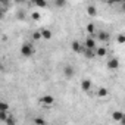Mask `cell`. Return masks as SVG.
I'll use <instances>...</instances> for the list:
<instances>
[{
    "label": "cell",
    "mask_w": 125,
    "mask_h": 125,
    "mask_svg": "<svg viewBox=\"0 0 125 125\" xmlns=\"http://www.w3.org/2000/svg\"><path fill=\"white\" fill-rule=\"evenodd\" d=\"M32 38H34V40H40V38H41V34H40V31H35V32L32 34Z\"/></svg>",
    "instance_id": "cb8c5ba5"
},
{
    "label": "cell",
    "mask_w": 125,
    "mask_h": 125,
    "mask_svg": "<svg viewBox=\"0 0 125 125\" xmlns=\"http://www.w3.org/2000/svg\"><path fill=\"white\" fill-rule=\"evenodd\" d=\"M94 53H96V56H99V57H103V56H106V54H107V50H106L104 47H99V49H97Z\"/></svg>",
    "instance_id": "8fae6325"
},
{
    "label": "cell",
    "mask_w": 125,
    "mask_h": 125,
    "mask_svg": "<svg viewBox=\"0 0 125 125\" xmlns=\"http://www.w3.org/2000/svg\"><path fill=\"white\" fill-rule=\"evenodd\" d=\"M85 31H87L88 34H94V32H96V25H94V24H88V25L85 27Z\"/></svg>",
    "instance_id": "5bb4252c"
},
{
    "label": "cell",
    "mask_w": 125,
    "mask_h": 125,
    "mask_svg": "<svg viewBox=\"0 0 125 125\" xmlns=\"http://www.w3.org/2000/svg\"><path fill=\"white\" fill-rule=\"evenodd\" d=\"M40 102H41V104H44V106H52V104H54V97L50 96V94H46V96H43V97L40 99Z\"/></svg>",
    "instance_id": "7a4b0ae2"
},
{
    "label": "cell",
    "mask_w": 125,
    "mask_h": 125,
    "mask_svg": "<svg viewBox=\"0 0 125 125\" xmlns=\"http://www.w3.org/2000/svg\"><path fill=\"white\" fill-rule=\"evenodd\" d=\"M8 115H9L8 112H3V110H2V112H0V121H3V122H5V119H6Z\"/></svg>",
    "instance_id": "603a6c76"
},
{
    "label": "cell",
    "mask_w": 125,
    "mask_h": 125,
    "mask_svg": "<svg viewBox=\"0 0 125 125\" xmlns=\"http://www.w3.org/2000/svg\"><path fill=\"white\" fill-rule=\"evenodd\" d=\"M18 18H19L21 21H24V19H25V13H24L22 10H21V12H18Z\"/></svg>",
    "instance_id": "484cf974"
},
{
    "label": "cell",
    "mask_w": 125,
    "mask_h": 125,
    "mask_svg": "<svg viewBox=\"0 0 125 125\" xmlns=\"http://www.w3.org/2000/svg\"><path fill=\"white\" fill-rule=\"evenodd\" d=\"M84 56H85L87 59H93V57L96 56V53L93 52V49H85V52H84Z\"/></svg>",
    "instance_id": "4fadbf2b"
},
{
    "label": "cell",
    "mask_w": 125,
    "mask_h": 125,
    "mask_svg": "<svg viewBox=\"0 0 125 125\" xmlns=\"http://www.w3.org/2000/svg\"><path fill=\"white\" fill-rule=\"evenodd\" d=\"M0 3H2L5 8H8V6H9V3H10V0H0Z\"/></svg>",
    "instance_id": "d4e9b609"
},
{
    "label": "cell",
    "mask_w": 125,
    "mask_h": 125,
    "mask_svg": "<svg viewBox=\"0 0 125 125\" xmlns=\"http://www.w3.org/2000/svg\"><path fill=\"white\" fill-rule=\"evenodd\" d=\"M21 54H22L24 57L32 56V54H34V47H32V44H30V43L22 44V47H21Z\"/></svg>",
    "instance_id": "6da1fadb"
},
{
    "label": "cell",
    "mask_w": 125,
    "mask_h": 125,
    "mask_svg": "<svg viewBox=\"0 0 125 125\" xmlns=\"http://www.w3.org/2000/svg\"><path fill=\"white\" fill-rule=\"evenodd\" d=\"M107 88H104V87H102V88H99V91H97V94H99V97H106L107 96Z\"/></svg>",
    "instance_id": "2e32d148"
},
{
    "label": "cell",
    "mask_w": 125,
    "mask_h": 125,
    "mask_svg": "<svg viewBox=\"0 0 125 125\" xmlns=\"http://www.w3.org/2000/svg\"><path fill=\"white\" fill-rule=\"evenodd\" d=\"M71 47H72V52H75V53H81V52H83V46H81L77 40H75V41H72Z\"/></svg>",
    "instance_id": "52a82bcc"
},
{
    "label": "cell",
    "mask_w": 125,
    "mask_h": 125,
    "mask_svg": "<svg viewBox=\"0 0 125 125\" xmlns=\"http://www.w3.org/2000/svg\"><path fill=\"white\" fill-rule=\"evenodd\" d=\"M97 38H99L100 41H107V40H109V34H107L106 31H100V32L97 34Z\"/></svg>",
    "instance_id": "9c48e42d"
},
{
    "label": "cell",
    "mask_w": 125,
    "mask_h": 125,
    "mask_svg": "<svg viewBox=\"0 0 125 125\" xmlns=\"http://www.w3.org/2000/svg\"><path fill=\"white\" fill-rule=\"evenodd\" d=\"M91 87H93V84H91V81H90L88 78L83 80V83H81V90H83L84 93H88V91L91 90Z\"/></svg>",
    "instance_id": "3957f363"
},
{
    "label": "cell",
    "mask_w": 125,
    "mask_h": 125,
    "mask_svg": "<svg viewBox=\"0 0 125 125\" xmlns=\"http://www.w3.org/2000/svg\"><path fill=\"white\" fill-rule=\"evenodd\" d=\"M94 46H96V41L93 40V38H85V49H94Z\"/></svg>",
    "instance_id": "30bf717a"
},
{
    "label": "cell",
    "mask_w": 125,
    "mask_h": 125,
    "mask_svg": "<svg viewBox=\"0 0 125 125\" xmlns=\"http://www.w3.org/2000/svg\"><path fill=\"white\" fill-rule=\"evenodd\" d=\"M118 43H119V44H124V43H125V35H124V34H119V35H118Z\"/></svg>",
    "instance_id": "7402d4cb"
},
{
    "label": "cell",
    "mask_w": 125,
    "mask_h": 125,
    "mask_svg": "<svg viewBox=\"0 0 125 125\" xmlns=\"http://www.w3.org/2000/svg\"><path fill=\"white\" fill-rule=\"evenodd\" d=\"M32 3L38 8H47V2L46 0H32Z\"/></svg>",
    "instance_id": "7c38bea8"
},
{
    "label": "cell",
    "mask_w": 125,
    "mask_h": 125,
    "mask_svg": "<svg viewBox=\"0 0 125 125\" xmlns=\"http://www.w3.org/2000/svg\"><path fill=\"white\" fill-rule=\"evenodd\" d=\"M34 124H38V125H44V124H46V119H44V118H35V119H34Z\"/></svg>",
    "instance_id": "d6986e66"
},
{
    "label": "cell",
    "mask_w": 125,
    "mask_h": 125,
    "mask_svg": "<svg viewBox=\"0 0 125 125\" xmlns=\"http://www.w3.org/2000/svg\"><path fill=\"white\" fill-rule=\"evenodd\" d=\"M124 116H125V113H124L122 110H116V112H113V115H112L113 121H116V122H119V121H121Z\"/></svg>",
    "instance_id": "ba28073f"
},
{
    "label": "cell",
    "mask_w": 125,
    "mask_h": 125,
    "mask_svg": "<svg viewBox=\"0 0 125 125\" xmlns=\"http://www.w3.org/2000/svg\"><path fill=\"white\" fill-rule=\"evenodd\" d=\"M5 122H6L8 125H13V124H15V119H13V118H10V116L8 115V116H6V119H5Z\"/></svg>",
    "instance_id": "ffe728a7"
},
{
    "label": "cell",
    "mask_w": 125,
    "mask_h": 125,
    "mask_svg": "<svg viewBox=\"0 0 125 125\" xmlns=\"http://www.w3.org/2000/svg\"><path fill=\"white\" fill-rule=\"evenodd\" d=\"M54 5H56L57 8H62V6L66 5V0H54Z\"/></svg>",
    "instance_id": "ac0fdd59"
},
{
    "label": "cell",
    "mask_w": 125,
    "mask_h": 125,
    "mask_svg": "<svg viewBox=\"0 0 125 125\" xmlns=\"http://www.w3.org/2000/svg\"><path fill=\"white\" fill-rule=\"evenodd\" d=\"M13 2L16 3V5H22V3H25L27 0H13Z\"/></svg>",
    "instance_id": "4316f807"
},
{
    "label": "cell",
    "mask_w": 125,
    "mask_h": 125,
    "mask_svg": "<svg viewBox=\"0 0 125 125\" xmlns=\"http://www.w3.org/2000/svg\"><path fill=\"white\" fill-rule=\"evenodd\" d=\"M0 9H3V5H2V3H0Z\"/></svg>",
    "instance_id": "f546056e"
},
{
    "label": "cell",
    "mask_w": 125,
    "mask_h": 125,
    "mask_svg": "<svg viewBox=\"0 0 125 125\" xmlns=\"http://www.w3.org/2000/svg\"><path fill=\"white\" fill-rule=\"evenodd\" d=\"M0 110L8 112V110H9V103H6V102H3V100H0Z\"/></svg>",
    "instance_id": "9a60e30c"
},
{
    "label": "cell",
    "mask_w": 125,
    "mask_h": 125,
    "mask_svg": "<svg viewBox=\"0 0 125 125\" xmlns=\"http://www.w3.org/2000/svg\"><path fill=\"white\" fill-rule=\"evenodd\" d=\"M63 74H65V77H66L68 80H71V78L74 77V74H75V71H74V68H72L71 65H66V66L63 68Z\"/></svg>",
    "instance_id": "277c9868"
},
{
    "label": "cell",
    "mask_w": 125,
    "mask_h": 125,
    "mask_svg": "<svg viewBox=\"0 0 125 125\" xmlns=\"http://www.w3.org/2000/svg\"><path fill=\"white\" fill-rule=\"evenodd\" d=\"M40 34H41V38H44V40H50V38L53 37V34H52V31H50L49 28L40 30Z\"/></svg>",
    "instance_id": "5b68a950"
},
{
    "label": "cell",
    "mask_w": 125,
    "mask_h": 125,
    "mask_svg": "<svg viewBox=\"0 0 125 125\" xmlns=\"http://www.w3.org/2000/svg\"><path fill=\"white\" fill-rule=\"evenodd\" d=\"M107 68H109V69H118V68H119V60H118L116 57L110 59V60L107 62Z\"/></svg>",
    "instance_id": "8992f818"
},
{
    "label": "cell",
    "mask_w": 125,
    "mask_h": 125,
    "mask_svg": "<svg viewBox=\"0 0 125 125\" xmlns=\"http://www.w3.org/2000/svg\"><path fill=\"white\" fill-rule=\"evenodd\" d=\"M87 13H88L90 16H96L97 10H96V8H94V6H88V8H87Z\"/></svg>",
    "instance_id": "e0dca14e"
},
{
    "label": "cell",
    "mask_w": 125,
    "mask_h": 125,
    "mask_svg": "<svg viewBox=\"0 0 125 125\" xmlns=\"http://www.w3.org/2000/svg\"><path fill=\"white\" fill-rule=\"evenodd\" d=\"M31 19L38 21V19H40V13H38V12H32V13H31Z\"/></svg>",
    "instance_id": "44dd1931"
},
{
    "label": "cell",
    "mask_w": 125,
    "mask_h": 125,
    "mask_svg": "<svg viewBox=\"0 0 125 125\" xmlns=\"http://www.w3.org/2000/svg\"><path fill=\"white\" fill-rule=\"evenodd\" d=\"M124 0H109V3H122Z\"/></svg>",
    "instance_id": "83f0119b"
},
{
    "label": "cell",
    "mask_w": 125,
    "mask_h": 125,
    "mask_svg": "<svg viewBox=\"0 0 125 125\" xmlns=\"http://www.w3.org/2000/svg\"><path fill=\"white\" fill-rule=\"evenodd\" d=\"M2 18H3V10L0 9V19H2Z\"/></svg>",
    "instance_id": "f1b7e54d"
}]
</instances>
